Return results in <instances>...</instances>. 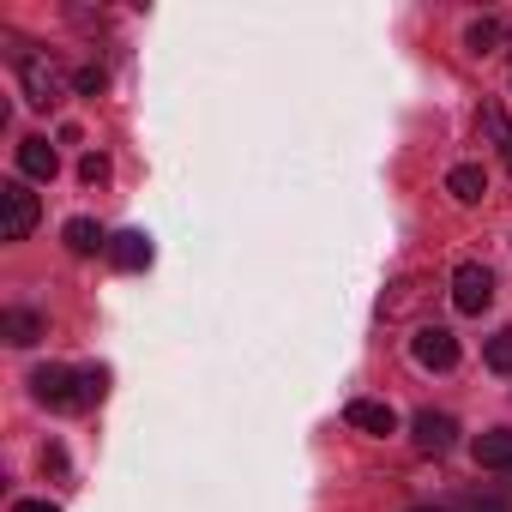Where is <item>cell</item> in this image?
<instances>
[{
	"mask_svg": "<svg viewBox=\"0 0 512 512\" xmlns=\"http://www.w3.org/2000/svg\"><path fill=\"white\" fill-rule=\"evenodd\" d=\"M13 67H19V85H25V103L31 109H55L61 97H67V79H61V67L43 55V49H13Z\"/></svg>",
	"mask_w": 512,
	"mask_h": 512,
	"instance_id": "cell-1",
	"label": "cell"
},
{
	"mask_svg": "<svg viewBox=\"0 0 512 512\" xmlns=\"http://www.w3.org/2000/svg\"><path fill=\"white\" fill-rule=\"evenodd\" d=\"M31 392H37V404H49V410H85V380H79V368H37L31 374Z\"/></svg>",
	"mask_w": 512,
	"mask_h": 512,
	"instance_id": "cell-2",
	"label": "cell"
},
{
	"mask_svg": "<svg viewBox=\"0 0 512 512\" xmlns=\"http://www.w3.org/2000/svg\"><path fill=\"white\" fill-rule=\"evenodd\" d=\"M488 302H494V272L476 266V260H464V266L452 272V308H458V314H482Z\"/></svg>",
	"mask_w": 512,
	"mask_h": 512,
	"instance_id": "cell-3",
	"label": "cell"
},
{
	"mask_svg": "<svg viewBox=\"0 0 512 512\" xmlns=\"http://www.w3.org/2000/svg\"><path fill=\"white\" fill-rule=\"evenodd\" d=\"M410 356L422 362V368H452L458 362V338L446 332V326H416V338H410Z\"/></svg>",
	"mask_w": 512,
	"mask_h": 512,
	"instance_id": "cell-4",
	"label": "cell"
},
{
	"mask_svg": "<svg viewBox=\"0 0 512 512\" xmlns=\"http://www.w3.org/2000/svg\"><path fill=\"white\" fill-rule=\"evenodd\" d=\"M0 199H7V241H31V229H37V193L25 181H7Z\"/></svg>",
	"mask_w": 512,
	"mask_h": 512,
	"instance_id": "cell-5",
	"label": "cell"
},
{
	"mask_svg": "<svg viewBox=\"0 0 512 512\" xmlns=\"http://www.w3.org/2000/svg\"><path fill=\"white\" fill-rule=\"evenodd\" d=\"M410 434H416V452L440 458V452H452V440H458V422H452V416H440V410H416Z\"/></svg>",
	"mask_w": 512,
	"mask_h": 512,
	"instance_id": "cell-6",
	"label": "cell"
},
{
	"mask_svg": "<svg viewBox=\"0 0 512 512\" xmlns=\"http://www.w3.org/2000/svg\"><path fill=\"white\" fill-rule=\"evenodd\" d=\"M109 260H115L121 272H145V266H151V235H145V229L109 235Z\"/></svg>",
	"mask_w": 512,
	"mask_h": 512,
	"instance_id": "cell-7",
	"label": "cell"
},
{
	"mask_svg": "<svg viewBox=\"0 0 512 512\" xmlns=\"http://www.w3.org/2000/svg\"><path fill=\"white\" fill-rule=\"evenodd\" d=\"M344 422H350V428H362V434H392V428H398V410H392V404H380V398H350Z\"/></svg>",
	"mask_w": 512,
	"mask_h": 512,
	"instance_id": "cell-8",
	"label": "cell"
},
{
	"mask_svg": "<svg viewBox=\"0 0 512 512\" xmlns=\"http://www.w3.org/2000/svg\"><path fill=\"white\" fill-rule=\"evenodd\" d=\"M428 302V284L422 278H398L386 296H380V320H404V314H416Z\"/></svg>",
	"mask_w": 512,
	"mask_h": 512,
	"instance_id": "cell-9",
	"label": "cell"
},
{
	"mask_svg": "<svg viewBox=\"0 0 512 512\" xmlns=\"http://www.w3.org/2000/svg\"><path fill=\"white\" fill-rule=\"evenodd\" d=\"M55 169H61V157H55L49 139H19V175H31V181H55Z\"/></svg>",
	"mask_w": 512,
	"mask_h": 512,
	"instance_id": "cell-10",
	"label": "cell"
},
{
	"mask_svg": "<svg viewBox=\"0 0 512 512\" xmlns=\"http://www.w3.org/2000/svg\"><path fill=\"white\" fill-rule=\"evenodd\" d=\"M446 193H452L458 205H482V193H488V169H482V163H458V169L446 175Z\"/></svg>",
	"mask_w": 512,
	"mask_h": 512,
	"instance_id": "cell-11",
	"label": "cell"
},
{
	"mask_svg": "<svg viewBox=\"0 0 512 512\" xmlns=\"http://www.w3.org/2000/svg\"><path fill=\"white\" fill-rule=\"evenodd\" d=\"M476 464L482 470H512V428H488V434H476Z\"/></svg>",
	"mask_w": 512,
	"mask_h": 512,
	"instance_id": "cell-12",
	"label": "cell"
},
{
	"mask_svg": "<svg viewBox=\"0 0 512 512\" xmlns=\"http://www.w3.org/2000/svg\"><path fill=\"white\" fill-rule=\"evenodd\" d=\"M0 332H7V344L31 350V344L43 338V314H31V308H7V314H0Z\"/></svg>",
	"mask_w": 512,
	"mask_h": 512,
	"instance_id": "cell-13",
	"label": "cell"
},
{
	"mask_svg": "<svg viewBox=\"0 0 512 512\" xmlns=\"http://www.w3.org/2000/svg\"><path fill=\"white\" fill-rule=\"evenodd\" d=\"M500 43H506V25H500V19H476V25L464 31V49H470L476 61H488V55H500Z\"/></svg>",
	"mask_w": 512,
	"mask_h": 512,
	"instance_id": "cell-14",
	"label": "cell"
},
{
	"mask_svg": "<svg viewBox=\"0 0 512 512\" xmlns=\"http://www.w3.org/2000/svg\"><path fill=\"white\" fill-rule=\"evenodd\" d=\"M67 247H73V253H109V235H103V223L73 217V223H67Z\"/></svg>",
	"mask_w": 512,
	"mask_h": 512,
	"instance_id": "cell-15",
	"label": "cell"
},
{
	"mask_svg": "<svg viewBox=\"0 0 512 512\" xmlns=\"http://www.w3.org/2000/svg\"><path fill=\"white\" fill-rule=\"evenodd\" d=\"M488 368H494V374H512V326L488 338Z\"/></svg>",
	"mask_w": 512,
	"mask_h": 512,
	"instance_id": "cell-16",
	"label": "cell"
},
{
	"mask_svg": "<svg viewBox=\"0 0 512 512\" xmlns=\"http://www.w3.org/2000/svg\"><path fill=\"white\" fill-rule=\"evenodd\" d=\"M79 380H85V410L103 404V392H109V368H79Z\"/></svg>",
	"mask_w": 512,
	"mask_h": 512,
	"instance_id": "cell-17",
	"label": "cell"
},
{
	"mask_svg": "<svg viewBox=\"0 0 512 512\" xmlns=\"http://www.w3.org/2000/svg\"><path fill=\"white\" fill-rule=\"evenodd\" d=\"M73 85H79L85 97H103V85H109V73H103V67H79V79H73Z\"/></svg>",
	"mask_w": 512,
	"mask_h": 512,
	"instance_id": "cell-18",
	"label": "cell"
},
{
	"mask_svg": "<svg viewBox=\"0 0 512 512\" xmlns=\"http://www.w3.org/2000/svg\"><path fill=\"white\" fill-rule=\"evenodd\" d=\"M79 181H91V187H97V181H109V157H97V151H91V157L79 163Z\"/></svg>",
	"mask_w": 512,
	"mask_h": 512,
	"instance_id": "cell-19",
	"label": "cell"
},
{
	"mask_svg": "<svg viewBox=\"0 0 512 512\" xmlns=\"http://www.w3.org/2000/svg\"><path fill=\"white\" fill-rule=\"evenodd\" d=\"M13 512H61V506H55V500H19Z\"/></svg>",
	"mask_w": 512,
	"mask_h": 512,
	"instance_id": "cell-20",
	"label": "cell"
},
{
	"mask_svg": "<svg viewBox=\"0 0 512 512\" xmlns=\"http://www.w3.org/2000/svg\"><path fill=\"white\" fill-rule=\"evenodd\" d=\"M464 512H506V500H470Z\"/></svg>",
	"mask_w": 512,
	"mask_h": 512,
	"instance_id": "cell-21",
	"label": "cell"
},
{
	"mask_svg": "<svg viewBox=\"0 0 512 512\" xmlns=\"http://www.w3.org/2000/svg\"><path fill=\"white\" fill-rule=\"evenodd\" d=\"M416 512H440V506H416Z\"/></svg>",
	"mask_w": 512,
	"mask_h": 512,
	"instance_id": "cell-22",
	"label": "cell"
}]
</instances>
